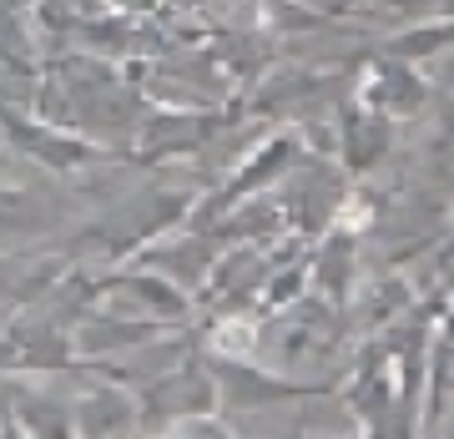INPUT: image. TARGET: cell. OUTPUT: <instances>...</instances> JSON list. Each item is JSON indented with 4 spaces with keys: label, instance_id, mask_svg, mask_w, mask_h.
I'll return each instance as SVG.
<instances>
[{
    "label": "cell",
    "instance_id": "obj_4",
    "mask_svg": "<svg viewBox=\"0 0 454 439\" xmlns=\"http://www.w3.org/2000/svg\"><path fill=\"white\" fill-rule=\"evenodd\" d=\"M309 5H318V11H343V5H354V0H309Z\"/></svg>",
    "mask_w": 454,
    "mask_h": 439
},
{
    "label": "cell",
    "instance_id": "obj_2",
    "mask_svg": "<svg viewBox=\"0 0 454 439\" xmlns=\"http://www.w3.org/2000/svg\"><path fill=\"white\" fill-rule=\"evenodd\" d=\"M137 424V404L121 389H101L82 404V439H127Z\"/></svg>",
    "mask_w": 454,
    "mask_h": 439
},
{
    "label": "cell",
    "instance_id": "obj_1",
    "mask_svg": "<svg viewBox=\"0 0 454 439\" xmlns=\"http://www.w3.org/2000/svg\"><path fill=\"white\" fill-rule=\"evenodd\" d=\"M333 333H339V313L328 298H298L293 309H283L268 328L253 333V343H262V354L278 364H324L333 354Z\"/></svg>",
    "mask_w": 454,
    "mask_h": 439
},
{
    "label": "cell",
    "instance_id": "obj_3",
    "mask_svg": "<svg viewBox=\"0 0 454 439\" xmlns=\"http://www.w3.org/2000/svg\"><path fill=\"white\" fill-rule=\"evenodd\" d=\"M384 146H389V122L384 116H373V112L343 116V157H348V167H373Z\"/></svg>",
    "mask_w": 454,
    "mask_h": 439
}]
</instances>
